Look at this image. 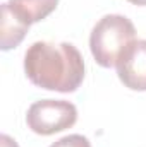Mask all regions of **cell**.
<instances>
[{
  "label": "cell",
  "mask_w": 146,
  "mask_h": 147,
  "mask_svg": "<svg viewBox=\"0 0 146 147\" xmlns=\"http://www.w3.org/2000/svg\"><path fill=\"white\" fill-rule=\"evenodd\" d=\"M117 75L131 91H146V39H136L117 62Z\"/></svg>",
  "instance_id": "277c9868"
},
{
  "label": "cell",
  "mask_w": 146,
  "mask_h": 147,
  "mask_svg": "<svg viewBox=\"0 0 146 147\" xmlns=\"http://www.w3.org/2000/svg\"><path fill=\"white\" fill-rule=\"evenodd\" d=\"M0 142H2V147H19L17 142H16L12 137H9L7 134H2V135H0Z\"/></svg>",
  "instance_id": "ba28073f"
},
{
  "label": "cell",
  "mask_w": 146,
  "mask_h": 147,
  "mask_svg": "<svg viewBox=\"0 0 146 147\" xmlns=\"http://www.w3.org/2000/svg\"><path fill=\"white\" fill-rule=\"evenodd\" d=\"M12 12L26 24H35L46 19L59 5V0H9Z\"/></svg>",
  "instance_id": "8992f818"
},
{
  "label": "cell",
  "mask_w": 146,
  "mask_h": 147,
  "mask_svg": "<svg viewBox=\"0 0 146 147\" xmlns=\"http://www.w3.org/2000/svg\"><path fill=\"white\" fill-rule=\"evenodd\" d=\"M24 72L40 89L74 92L84 80V58L72 43L36 41L24 53Z\"/></svg>",
  "instance_id": "6da1fadb"
},
{
  "label": "cell",
  "mask_w": 146,
  "mask_h": 147,
  "mask_svg": "<svg viewBox=\"0 0 146 147\" xmlns=\"http://www.w3.org/2000/svg\"><path fill=\"white\" fill-rule=\"evenodd\" d=\"M77 121V108L64 99H41L29 106L26 123L38 135H53L71 128Z\"/></svg>",
  "instance_id": "3957f363"
},
{
  "label": "cell",
  "mask_w": 146,
  "mask_h": 147,
  "mask_svg": "<svg viewBox=\"0 0 146 147\" xmlns=\"http://www.w3.org/2000/svg\"><path fill=\"white\" fill-rule=\"evenodd\" d=\"M136 41V28L131 19L120 14L103 16L89 34V50L95 62L103 67H117L124 51Z\"/></svg>",
  "instance_id": "7a4b0ae2"
},
{
  "label": "cell",
  "mask_w": 146,
  "mask_h": 147,
  "mask_svg": "<svg viewBox=\"0 0 146 147\" xmlns=\"http://www.w3.org/2000/svg\"><path fill=\"white\" fill-rule=\"evenodd\" d=\"M129 3L132 5H141V7H146V0H127Z\"/></svg>",
  "instance_id": "9c48e42d"
},
{
  "label": "cell",
  "mask_w": 146,
  "mask_h": 147,
  "mask_svg": "<svg viewBox=\"0 0 146 147\" xmlns=\"http://www.w3.org/2000/svg\"><path fill=\"white\" fill-rule=\"evenodd\" d=\"M50 147H91V142L88 140V137H84L81 134H71V135L59 139Z\"/></svg>",
  "instance_id": "52a82bcc"
},
{
  "label": "cell",
  "mask_w": 146,
  "mask_h": 147,
  "mask_svg": "<svg viewBox=\"0 0 146 147\" xmlns=\"http://www.w3.org/2000/svg\"><path fill=\"white\" fill-rule=\"evenodd\" d=\"M29 29V24L21 21L9 3H2V26H0V48L2 51H9L12 48H17L21 41L24 39L26 33Z\"/></svg>",
  "instance_id": "5b68a950"
}]
</instances>
